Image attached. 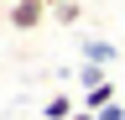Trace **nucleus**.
Listing matches in <instances>:
<instances>
[{"label": "nucleus", "mask_w": 125, "mask_h": 120, "mask_svg": "<svg viewBox=\"0 0 125 120\" xmlns=\"http://www.w3.org/2000/svg\"><path fill=\"white\" fill-rule=\"evenodd\" d=\"M47 11H52V5H42V0H16V5H10V26H16V32H37V26L47 21Z\"/></svg>", "instance_id": "nucleus-1"}, {"label": "nucleus", "mask_w": 125, "mask_h": 120, "mask_svg": "<svg viewBox=\"0 0 125 120\" xmlns=\"http://www.w3.org/2000/svg\"><path fill=\"white\" fill-rule=\"evenodd\" d=\"M104 104H115V84H109V78H104V84H94V89H83V110L99 115Z\"/></svg>", "instance_id": "nucleus-3"}, {"label": "nucleus", "mask_w": 125, "mask_h": 120, "mask_svg": "<svg viewBox=\"0 0 125 120\" xmlns=\"http://www.w3.org/2000/svg\"><path fill=\"white\" fill-rule=\"evenodd\" d=\"M104 78H109V73H104V63H83V68H78V84H83V89L104 84Z\"/></svg>", "instance_id": "nucleus-5"}, {"label": "nucleus", "mask_w": 125, "mask_h": 120, "mask_svg": "<svg viewBox=\"0 0 125 120\" xmlns=\"http://www.w3.org/2000/svg\"><path fill=\"white\" fill-rule=\"evenodd\" d=\"M115 57H120V47H115V42H104V37H83V63H115Z\"/></svg>", "instance_id": "nucleus-2"}, {"label": "nucleus", "mask_w": 125, "mask_h": 120, "mask_svg": "<svg viewBox=\"0 0 125 120\" xmlns=\"http://www.w3.org/2000/svg\"><path fill=\"white\" fill-rule=\"evenodd\" d=\"M99 120H125V104L115 99V104H104V110H99Z\"/></svg>", "instance_id": "nucleus-7"}, {"label": "nucleus", "mask_w": 125, "mask_h": 120, "mask_svg": "<svg viewBox=\"0 0 125 120\" xmlns=\"http://www.w3.org/2000/svg\"><path fill=\"white\" fill-rule=\"evenodd\" d=\"M57 11V21H78V0H62V5H52Z\"/></svg>", "instance_id": "nucleus-6"}, {"label": "nucleus", "mask_w": 125, "mask_h": 120, "mask_svg": "<svg viewBox=\"0 0 125 120\" xmlns=\"http://www.w3.org/2000/svg\"><path fill=\"white\" fill-rule=\"evenodd\" d=\"M68 120H99V115H94V110H73Z\"/></svg>", "instance_id": "nucleus-8"}, {"label": "nucleus", "mask_w": 125, "mask_h": 120, "mask_svg": "<svg viewBox=\"0 0 125 120\" xmlns=\"http://www.w3.org/2000/svg\"><path fill=\"white\" fill-rule=\"evenodd\" d=\"M42 115H47V120H68V115H73V99H68V94H52Z\"/></svg>", "instance_id": "nucleus-4"}, {"label": "nucleus", "mask_w": 125, "mask_h": 120, "mask_svg": "<svg viewBox=\"0 0 125 120\" xmlns=\"http://www.w3.org/2000/svg\"><path fill=\"white\" fill-rule=\"evenodd\" d=\"M42 5H62V0H42Z\"/></svg>", "instance_id": "nucleus-9"}]
</instances>
